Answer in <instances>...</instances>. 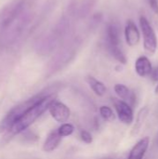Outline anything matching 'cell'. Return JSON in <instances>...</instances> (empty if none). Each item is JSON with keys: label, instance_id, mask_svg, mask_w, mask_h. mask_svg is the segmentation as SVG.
Here are the masks:
<instances>
[{"label": "cell", "instance_id": "cell-17", "mask_svg": "<svg viewBox=\"0 0 158 159\" xmlns=\"http://www.w3.org/2000/svg\"><path fill=\"white\" fill-rule=\"evenodd\" d=\"M80 139L83 143H85L86 144H90L93 142V137L90 134V132H88V130H81L80 131Z\"/></svg>", "mask_w": 158, "mask_h": 159}, {"label": "cell", "instance_id": "cell-11", "mask_svg": "<svg viewBox=\"0 0 158 159\" xmlns=\"http://www.w3.org/2000/svg\"><path fill=\"white\" fill-rule=\"evenodd\" d=\"M61 143V137L59 135L58 130H53L47 135L46 141L44 142L43 151L46 153H51L60 146Z\"/></svg>", "mask_w": 158, "mask_h": 159}, {"label": "cell", "instance_id": "cell-1", "mask_svg": "<svg viewBox=\"0 0 158 159\" xmlns=\"http://www.w3.org/2000/svg\"><path fill=\"white\" fill-rule=\"evenodd\" d=\"M56 97L57 94L55 91H52L43 97L13 124V126L5 133V139L8 141L15 135L20 134V132L26 130L29 127H31L46 111L48 110L50 104L56 100Z\"/></svg>", "mask_w": 158, "mask_h": 159}, {"label": "cell", "instance_id": "cell-15", "mask_svg": "<svg viewBox=\"0 0 158 159\" xmlns=\"http://www.w3.org/2000/svg\"><path fill=\"white\" fill-rule=\"evenodd\" d=\"M74 127L73 124L71 123H63L61 124L59 128H58V133L61 138H65V137H69L71 135H73V133L74 132Z\"/></svg>", "mask_w": 158, "mask_h": 159}, {"label": "cell", "instance_id": "cell-3", "mask_svg": "<svg viewBox=\"0 0 158 159\" xmlns=\"http://www.w3.org/2000/svg\"><path fill=\"white\" fill-rule=\"evenodd\" d=\"M139 22H140L141 31L142 33L144 50L148 54L154 55L157 49L158 46L157 36H156V34L155 32V29L153 28L150 21L147 20V18L144 16L140 17Z\"/></svg>", "mask_w": 158, "mask_h": 159}, {"label": "cell", "instance_id": "cell-14", "mask_svg": "<svg viewBox=\"0 0 158 159\" xmlns=\"http://www.w3.org/2000/svg\"><path fill=\"white\" fill-rule=\"evenodd\" d=\"M107 48H108V51L110 52V54L118 62H120L121 64H126L127 63L128 60H127V57H126L123 49L121 48V46H118V47H115V46H108Z\"/></svg>", "mask_w": 158, "mask_h": 159}, {"label": "cell", "instance_id": "cell-8", "mask_svg": "<svg viewBox=\"0 0 158 159\" xmlns=\"http://www.w3.org/2000/svg\"><path fill=\"white\" fill-rule=\"evenodd\" d=\"M135 71L137 75L141 77L149 76L153 71L152 62L149 58L144 55L140 56L135 61Z\"/></svg>", "mask_w": 158, "mask_h": 159}, {"label": "cell", "instance_id": "cell-12", "mask_svg": "<svg viewBox=\"0 0 158 159\" xmlns=\"http://www.w3.org/2000/svg\"><path fill=\"white\" fill-rule=\"evenodd\" d=\"M149 112H150V110H149V108L147 106L142 107L138 112L135 122H134V125H133L132 129H131V135L132 136L137 135L141 131V129H142V126H143V124H144V122H145V120H146V118H147V116L149 115Z\"/></svg>", "mask_w": 158, "mask_h": 159}, {"label": "cell", "instance_id": "cell-10", "mask_svg": "<svg viewBox=\"0 0 158 159\" xmlns=\"http://www.w3.org/2000/svg\"><path fill=\"white\" fill-rule=\"evenodd\" d=\"M106 42L108 46H121L119 28L115 23H109L106 28Z\"/></svg>", "mask_w": 158, "mask_h": 159}, {"label": "cell", "instance_id": "cell-7", "mask_svg": "<svg viewBox=\"0 0 158 159\" xmlns=\"http://www.w3.org/2000/svg\"><path fill=\"white\" fill-rule=\"evenodd\" d=\"M149 145H150V138L148 136L142 138L131 148L128 159H143L149 148Z\"/></svg>", "mask_w": 158, "mask_h": 159}, {"label": "cell", "instance_id": "cell-4", "mask_svg": "<svg viewBox=\"0 0 158 159\" xmlns=\"http://www.w3.org/2000/svg\"><path fill=\"white\" fill-rule=\"evenodd\" d=\"M112 102L119 121L128 126L131 125L134 122V113L132 106L129 102L116 98H113Z\"/></svg>", "mask_w": 158, "mask_h": 159}, {"label": "cell", "instance_id": "cell-13", "mask_svg": "<svg viewBox=\"0 0 158 159\" xmlns=\"http://www.w3.org/2000/svg\"><path fill=\"white\" fill-rule=\"evenodd\" d=\"M86 81L88 85L90 87L92 91L99 97H103L107 93V88L106 86L97 78H95L92 75H88L86 77Z\"/></svg>", "mask_w": 158, "mask_h": 159}, {"label": "cell", "instance_id": "cell-19", "mask_svg": "<svg viewBox=\"0 0 158 159\" xmlns=\"http://www.w3.org/2000/svg\"><path fill=\"white\" fill-rule=\"evenodd\" d=\"M150 76L154 82H158V66L156 68H153V71H152Z\"/></svg>", "mask_w": 158, "mask_h": 159}, {"label": "cell", "instance_id": "cell-2", "mask_svg": "<svg viewBox=\"0 0 158 159\" xmlns=\"http://www.w3.org/2000/svg\"><path fill=\"white\" fill-rule=\"evenodd\" d=\"M53 90L46 89L38 94L33 96L32 98L20 102V104L14 106L12 109H10L7 115L3 117V119L0 121V133H6L12 126L13 124L27 111L29 110L33 105H34L37 102H39L43 97H45L47 94L52 92Z\"/></svg>", "mask_w": 158, "mask_h": 159}, {"label": "cell", "instance_id": "cell-18", "mask_svg": "<svg viewBox=\"0 0 158 159\" xmlns=\"http://www.w3.org/2000/svg\"><path fill=\"white\" fill-rule=\"evenodd\" d=\"M150 7L152 8V10L156 13L158 14V2L157 0H147Z\"/></svg>", "mask_w": 158, "mask_h": 159}, {"label": "cell", "instance_id": "cell-9", "mask_svg": "<svg viewBox=\"0 0 158 159\" xmlns=\"http://www.w3.org/2000/svg\"><path fill=\"white\" fill-rule=\"evenodd\" d=\"M114 90L116 94V96L118 97V99L123 100L127 102H129L131 106H133L135 104V94L124 84H115L114 86Z\"/></svg>", "mask_w": 158, "mask_h": 159}, {"label": "cell", "instance_id": "cell-5", "mask_svg": "<svg viewBox=\"0 0 158 159\" xmlns=\"http://www.w3.org/2000/svg\"><path fill=\"white\" fill-rule=\"evenodd\" d=\"M48 112L51 117L58 123L63 124L68 121L71 116L70 108L63 102L55 100L49 106Z\"/></svg>", "mask_w": 158, "mask_h": 159}, {"label": "cell", "instance_id": "cell-6", "mask_svg": "<svg viewBox=\"0 0 158 159\" xmlns=\"http://www.w3.org/2000/svg\"><path fill=\"white\" fill-rule=\"evenodd\" d=\"M125 39L126 43L129 47H135L137 46L141 41V33L139 28L137 27L136 23L133 21V20L129 19L125 25Z\"/></svg>", "mask_w": 158, "mask_h": 159}, {"label": "cell", "instance_id": "cell-16", "mask_svg": "<svg viewBox=\"0 0 158 159\" xmlns=\"http://www.w3.org/2000/svg\"><path fill=\"white\" fill-rule=\"evenodd\" d=\"M99 113L102 118L105 121L111 122L115 119V114L113 112V109L107 105H102L99 108Z\"/></svg>", "mask_w": 158, "mask_h": 159}, {"label": "cell", "instance_id": "cell-20", "mask_svg": "<svg viewBox=\"0 0 158 159\" xmlns=\"http://www.w3.org/2000/svg\"><path fill=\"white\" fill-rule=\"evenodd\" d=\"M155 93H156V94H158V84L156 85V89H155Z\"/></svg>", "mask_w": 158, "mask_h": 159}]
</instances>
